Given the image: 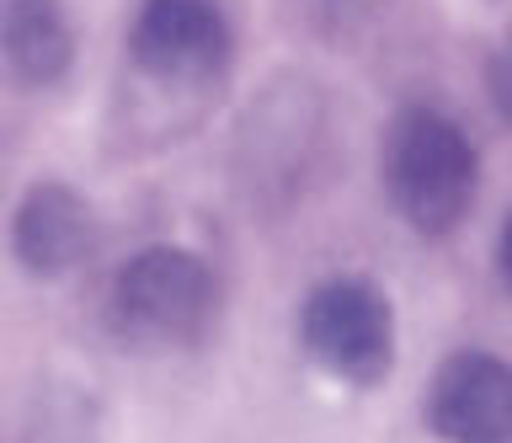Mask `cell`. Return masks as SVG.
<instances>
[{
	"mask_svg": "<svg viewBox=\"0 0 512 443\" xmlns=\"http://www.w3.org/2000/svg\"><path fill=\"white\" fill-rule=\"evenodd\" d=\"M128 54L155 81H214L230 59V22L214 0H144L128 33Z\"/></svg>",
	"mask_w": 512,
	"mask_h": 443,
	"instance_id": "cell-4",
	"label": "cell"
},
{
	"mask_svg": "<svg viewBox=\"0 0 512 443\" xmlns=\"http://www.w3.org/2000/svg\"><path fill=\"white\" fill-rule=\"evenodd\" d=\"M496 273H502V283L512 289V214L502 219V235H496Z\"/></svg>",
	"mask_w": 512,
	"mask_h": 443,
	"instance_id": "cell-9",
	"label": "cell"
},
{
	"mask_svg": "<svg viewBox=\"0 0 512 443\" xmlns=\"http://www.w3.org/2000/svg\"><path fill=\"white\" fill-rule=\"evenodd\" d=\"M379 171H384V193H390L395 214L422 235H448L475 209L480 155L470 145V134L427 102L400 107L390 118Z\"/></svg>",
	"mask_w": 512,
	"mask_h": 443,
	"instance_id": "cell-1",
	"label": "cell"
},
{
	"mask_svg": "<svg viewBox=\"0 0 512 443\" xmlns=\"http://www.w3.org/2000/svg\"><path fill=\"white\" fill-rule=\"evenodd\" d=\"M11 251L32 278H64L96 251V209L70 182H32L11 214Z\"/></svg>",
	"mask_w": 512,
	"mask_h": 443,
	"instance_id": "cell-6",
	"label": "cell"
},
{
	"mask_svg": "<svg viewBox=\"0 0 512 443\" xmlns=\"http://www.w3.org/2000/svg\"><path fill=\"white\" fill-rule=\"evenodd\" d=\"M112 321L139 347H187L219 315V278L187 246H144L112 278Z\"/></svg>",
	"mask_w": 512,
	"mask_h": 443,
	"instance_id": "cell-2",
	"label": "cell"
},
{
	"mask_svg": "<svg viewBox=\"0 0 512 443\" xmlns=\"http://www.w3.org/2000/svg\"><path fill=\"white\" fill-rule=\"evenodd\" d=\"M427 427L443 443H512V363L480 347L448 353L427 385Z\"/></svg>",
	"mask_w": 512,
	"mask_h": 443,
	"instance_id": "cell-5",
	"label": "cell"
},
{
	"mask_svg": "<svg viewBox=\"0 0 512 443\" xmlns=\"http://www.w3.org/2000/svg\"><path fill=\"white\" fill-rule=\"evenodd\" d=\"M299 342L331 379L379 385L395 363V310L374 283L326 278L299 305Z\"/></svg>",
	"mask_w": 512,
	"mask_h": 443,
	"instance_id": "cell-3",
	"label": "cell"
},
{
	"mask_svg": "<svg viewBox=\"0 0 512 443\" xmlns=\"http://www.w3.org/2000/svg\"><path fill=\"white\" fill-rule=\"evenodd\" d=\"M486 91H491L496 113L512 123V33L496 43V54H491V65H486Z\"/></svg>",
	"mask_w": 512,
	"mask_h": 443,
	"instance_id": "cell-8",
	"label": "cell"
},
{
	"mask_svg": "<svg viewBox=\"0 0 512 443\" xmlns=\"http://www.w3.org/2000/svg\"><path fill=\"white\" fill-rule=\"evenodd\" d=\"M0 65L32 91L59 86L75 65V17L64 0H0Z\"/></svg>",
	"mask_w": 512,
	"mask_h": 443,
	"instance_id": "cell-7",
	"label": "cell"
}]
</instances>
